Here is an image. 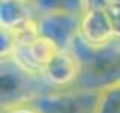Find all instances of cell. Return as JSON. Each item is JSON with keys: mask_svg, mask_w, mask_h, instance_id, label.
<instances>
[{"mask_svg": "<svg viewBox=\"0 0 120 113\" xmlns=\"http://www.w3.org/2000/svg\"><path fill=\"white\" fill-rule=\"evenodd\" d=\"M120 85V38L98 45L93 56L81 66L75 88L105 90Z\"/></svg>", "mask_w": 120, "mask_h": 113, "instance_id": "1", "label": "cell"}, {"mask_svg": "<svg viewBox=\"0 0 120 113\" xmlns=\"http://www.w3.org/2000/svg\"><path fill=\"white\" fill-rule=\"evenodd\" d=\"M45 80L42 74H32L18 66L11 57L2 59V109L30 104L33 100L44 93L39 85Z\"/></svg>", "mask_w": 120, "mask_h": 113, "instance_id": "2", "label": "cell"}, {"mask_svg": "<svg viewBox=\"0 0 120 113\" xmlns=\"http://www.w3.org/2000/svg\"><path fill=\"white\" fill-rule=\"evenodd\" d=\"M99 103L101 90L74 88L44 92L30 104L39 113H98Z\"/></svg>", "mask_w": 120, "mask_h": 113, "instance_id": "3", "label": "cell"}, {"mask_svg": "<svg viewBox=\"0 0 120 113\" xmlns=\"http://www.w3.org/2000/svg\"><path fill=\"white\" fill-rule=\"evenodd\" d=\"M81 14L69 11H52L38 18L39 35L50 38L60 48H68L74 36L80 32Z\"/></svg>", "mask_w": 120, "mask_h": 113, "instance_id": "4", "label": "cell"}, {"mask_svg": "<svg viewBox=\"0 0 120 113\" xmlns=\"http://www.w3.org/2000/svg\"><path fill=\"white\" fill-rule=\"evenodd\" d=\"M81 73V65L69 48H62L44 68V77L48 86L65 89L75 86Z\"/></svg>", "mask_w": 120, "mask_h": 113, "instance_id": "5", "label": "cell"}, {"mask_svg": "<svg viewBox=\"0 0 120 113\" xmlns=\"http://www.w3.org/2000/svg\"><path fill=\"white\" fill-rule=\"evenodd\" d=\"M80 33L93 45H105L116 38L107 11L82 12L80 21Z\"/></svg>", "mask_w": 120, "mask_h": 113, "instance_id": "6", "label": "cell"}, {"mask_svg": "<svg viewBox=\"0 0 120 113\" xmlns=\"http://www.w3.org/2000/svg\"><path fill=\"white\" fill-rule=\"evenodd\" d=\"M32 2L29 0H2L0 5V24L2 27L15 29L22 23L33 18Z\"/></svg>", "mask_w": 120, "mask_h": 113, "instance_id": "7", "label": "cell"}, {"mask_svg": "<svg viewBox=\"0 0 120 113\" xmlns=\"http://www.w3.org/2000/svg\"><path fill=\"white\" fill-rule=\"evenodd\" d=\"M27 48H29L30 54H32V57L35 59V62L42 68V69L45 68V65L62 50L54 41H51L50 38L42 36V35H38L32 42H29Z\"/></svg>", "mask_w": 120, "mask_h": 113, "instance_id": "8", "label": "cell"}, {"mask_svg": "<svg viewBox=\"0 0 120 113\" xmlns=\"http://www.w3.org/2000/svg\"><path fill=\"white\" fill-rule=\"evenodd\" d=\"M32 6L39 15L52 11H69L82 14L81 0H32Z\"/></svg>", "mask_w": 120, "mask_h": 113, "instance_id": "9", "label": "cell"}, {"mask_svg": "<svg viewBox=\"0 0 120 113\" xmlns=\"http://www.w3.org/2000/svg\"><path fill=\"white\" fill-rule=\"evenodd\" d=\"M98 113H120V85L101 90Z\"/></svg>", "mask_w": 120, "mask_h": 113, "instance_id": "10", "label": "cell"}, {"mask_svg": "<svg viewBox=\"0 0 120 113\" xmlns=\"http://www.w3.org/2000/svg\"><path fill=\"white\" fill-rule=\"evenodd\" d=\"M2 59L3 57H9L12 54V51L15 50L17 47V38H15V33L12 32L11 29L8 27H2Z\"/></svg>", "mask_w": 120, "mask_h": 113, "instance_id": "11", "label": "cell"}, {"mask_svg": "<svg viewBox=\"0 0 120 113\" xmlns=\"http://www.w3.org/2000/svg\"><path fill=\"white\" fill-rule=\"evenodd\" d=\"M111 0H81V11H107L110 8Z\"/></svg>", "mask_w": 120, "mask_h": 113, "instance_id": "12", "label": "cell"}, {"mask_svg": "<svg viewBox=\"0 0 120 113\" xmlns=\"http://www.w3.org/2000/svg\"><path fill=\"white\" fill-rule=\"evenodd\" d=\"M5 113H39L33 107L32 104H21V105H15V107H11V109H6L3 110Z\"/></svg>", "mask_w": 120, "mask_h": 113, "instance_id": "13", "label": "cell"}, {"mask_svg": "<svg viewBox=\"0 0 120 113\" xmlns=\"http://www.w3.org/2000/svg\"><path fill=\"white\" fill-rule=\"evenodd\" d=\"M29 2H32V0H29Z\"/></svg>", "mask_w": 120, "mask_h": 113, "instance_id": "14", "label": "cell"}]
</instances>
